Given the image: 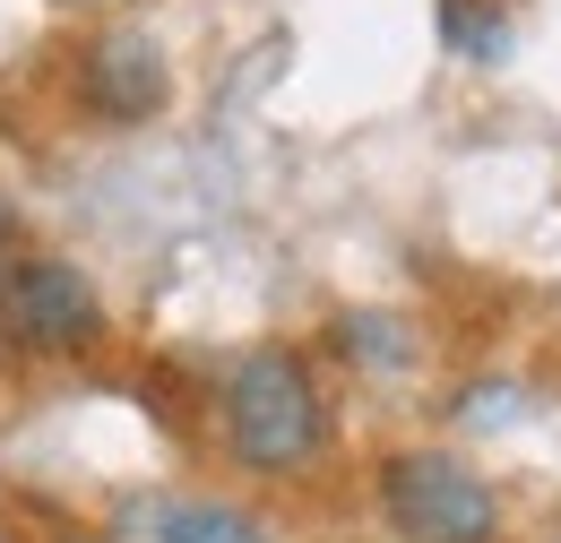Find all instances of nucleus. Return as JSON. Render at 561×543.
I'll return each mask as SVG.
<instances>
[{"mask_svg": "<svg viewBox=\"0 0 561 543\" xmlns=\"http://www.w3.org/2000/svg\"><path fill=\"white\" fill-rule=\"evenodd\" d=\"M35 543H122V535H104V527H53V535H35Z\"/></svg>", "mask_w": 561, "mask_h": 543, "instance_id": "obj_8", "label": "nucleus"}, {"mask_svg": "<svg viewBox=\"0 0 561 543\" xmlns=\"http://www.w3.org/2000/svg\"><path fill=\"white\" fill-rule=\"evenodd\" d=\"M70 104L104 130H139L173 104V61L147 26H95L70 53Z\"/></svg>", "mask_w": 561, "mask_h": 543, "instance_id": "obj_4", "label": "nucleus"}, {"mask_svg": "<svg viewBox=\"0 0 561 543\" xmlns=\"http://www.w3.org/2000/svg\"><path fill=\"white\" fill-rule=\"evenodd\" d=\"M329 354L354 362V371H415L423 362V337L398 320V311H337V328H329Z\"/></svg>", "mask_w": 561, "mask_h": 543, "instance_id": "obj_6", "label": "nucleus"}, {"mask_svg": "<svg viewBox=\"0 0 561 543\" xmlns=\"http://www.w3.org/2000/svg\"><path fill=\"white\" fill-rule=\"evenodd\" d=\"M545 543H561V527H553V535H545Z\"/></svg>", "mask_w": 561, "mask_h": 543, "instance_id": "obj_11", "label": "nucleus"}, {"mask_svg": "<svg viewBox=\"0 0 561 543\" xmlns=\"http://www.w3.org/2000/svg\"><path fill=\"white\" fill-rule=\"evenodd\" d=\"M208 449L233 492H320L346 449L329 362L294 337L242 345L208 389Z\"/></svg>", "mask_w": 561, "mask_h": 543, "instance_id": "obj_1", "label": "nucleus"}, {"mask_svg": "<svg viewBox=\"0 0 561 543\" xmlns=\"http://www.w3.org/2000/svg\"><path fill=\"white\" fill-rule=\"evenodd\" d=\"M113 345V302L104 285L61 259V251H18L0 276V354L26 362V371H78Z\"/></svg>", "mask_w": 561, "mask_h": 543, "instance_id": "obj_3", "label": "nucleus"}, {"mask_svg": "<svg viewBox=\"0 0 561 543\" xmlns=\"http://www.w3.org/2000/svg\"><path fill=\"white\" fill-rule=\"evenodd\" d=\"M380 543H510V492L449 440H389L363 466Z\"/></svg>", "mask_w": 561, "mask_h": 543, "instance_id": "obj_2", "label": "nucleus"}, {"mask_svg": "<svg viewBox=\"0 0 561 543\" xmlns=\"http://www.w3.org/2000/svg\"><path fill=\"white\" fill-rule=\"evenodd\" d=\"M130 543H285L260 492H216V483H182V492H147L139 535Z\"/></svg>", "mask_w": 561, "mask_h": 543, "instance_id": "obj_5", "label": "nucleus"}, {"mask_svg": "<svg viewBox=\"0 0 561 543\" xmlns=\"http://www.w3.org/2000/svg\"><path fill=\"white\" fill-rule=\"evenodd\" d=\"M18 251H26V242H18V216L0 207V276H9V259H18Z\"/></svg>", "mask_w": 561, "mask_h": 543, "instance_id": "obj_9", "label": "nucleus"}, {"mask_svg": "<svg viewBox=\"0 0 561 543\" xmlns=\"http://www.w3.org/2000/svg\"><path fill=\"white\" fill-rule=\"evenodd\" d=\"M510 9L501 0H440V44L458 53V61H476V69H492V61H510Z\"/></svg>", "mask_w": 561, "mask_h": 543, "instance_id": "obj_7", "label": "nucleus"}, {"mask_svg": "<svg viewBox=\"0 0 561 543\" xmlns=\"http://www.w3.org/2000/svg\"><path fill=\"white\" fill-rule=\"evenodd\" d=\"M53 9H113V0H53Z\"/></svg>", "mask_w": 561, "mask_h": 543, "instance_id": "obj_10", "label": "nucleus"}]
</instances>
